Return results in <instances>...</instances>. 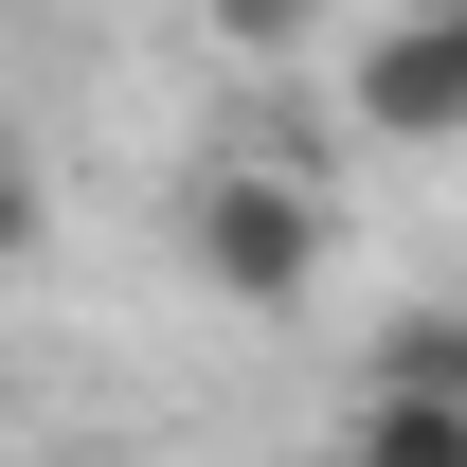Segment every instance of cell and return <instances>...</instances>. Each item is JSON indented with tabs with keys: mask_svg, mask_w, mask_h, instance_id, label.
<instances>
[{
	"mask_svg": "<svg viewBox=\"0 0 467 467\" xmlns=\"http://www.w3.org/2000/svg\"><path fill=\"white\" fill-rule=\"evenodd\" d=\"M359 396H450L467 413V306H396L378 359H359Z\"/></svg>",
	"mask_w": 467,
	"mask_h": 467,
	"instance_id": "obj_3",
	"label": "cell"
},
{
	"mask_svg": "<svg viewBox=\"0 0 467 467\" xmlns=\"http://www.w3.org/2000/svg\"><path fill=\"white\" fill-rule=\"evenodd\" d=\"M198 18H216V55H252V72L324 55V0H198Z\"/></svg>",
	"mask_w": 467,
	"mask_h": 467,
	"instance_id": "obj_6",
	"label": "cell"
},
{
	"mask_svg": "<svg viewBox=\"0 0 467 467\" xmlns=\"http://www.w3.org/2000/svg\"><path fill=\"white\" fill-rule=\"evenodd\" d=\"M324 467H467V413H450V396H359Z\"/></svg>",
	"mask_w": 467,
	"mask_h": 467,
	"instance_id": "obj_4",
	"label": "cell"
},
{
	"mask_svg": "<svg viewBox=\"0 0 467 467\" xmlns=\"http://www.w3.org/2000/svg\"><path fill=\"white\" fill-rule=\"evenodd\" d=\"M342 126L359 144H467V0H378L342 36Z\"/></svg>",
	"mask_w": 467,
	"mask_h": 467,
	"instance_id": "obj_2",
	"label": "cell"
},
{
	"mask_svg": "<svg viewBox=\"0 0 467 467\" xmlns=\"http://www.w3.org/2000/svg\"><path fill=\"white\" fill-rule=\"evenodd\" d=\"M55 467H109V450H55Z\"/></svg>",
	"mask_w": 467,
	"mask_h": 467,
	"instance_id": "obj_7",
	"label": "cell"
},
{
	"mask_svg": "<svg viewBox=\"0 0 467 467\" xmlns=\"http://www.w3.org/2000/svg\"><path fill=\"white\" fill-rule=\"evenodd\" d=\"M162 234H180V270H198L216 306H252V324L324 306V270H342V198H324V162H252V144L180 162Z\"/></svg>",
	"mask_w": 467,
	"mask_h": 467,
	"instance_id": "obj_1",
	"label": "cell"
},
{
	"mask_svg": "<svg viewBox=\"0 0 467 467\" xmlns=\"http://www.w3.org/2000/svg\"><path fill=\"white\" fill-rule=\"evenodd\" d=\"M55 252V162H36V126H0V270H36Z\"/></svg>",
	"mask_w": 467,
	"mask_h": 467,
	"instance_id": "obj_5",
	"label": "cell"
}]
</instances>
